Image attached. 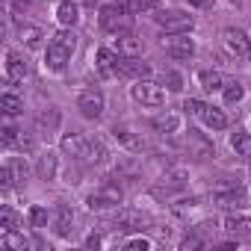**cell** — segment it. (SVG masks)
Listing matches in <instances>:
<instances>
[{
    "label": "cell",
    "instance_id": "obj_1",
    "mask_svg": "<svg viewBox=\"0 0 251 251\" xmlns=\"http://www.w3.org/2000/svg\"><path fill=\"white\" fill-rule=\"evenodd\" d=\"M74 50H77V33L74 30L62 27L59 33H53L50 42H48V48H45V65H48V71H56V74L65 71V65L71 62Z\"/></svg>",
    "mask_w": 251,
    "mask_h": 251
},
{
    "label": "cell",
    "instance_id": "obj_2",
    "mask_svg": "<svg viewBox=\"0 0 251 251\" xmlns=\"http://www.w3.org/2000/svg\"><path fill=\"white\" fill-rule=\"evenodd\" d=\"M121 198H124V192H121V186L112 180V177H106L89 198H86V204H89V210H98V213H103V210H112V207H118L121 204Z\"/></svg>",
    "mask_w": 251,
    "mask_h": 251
},
{
    "label": "cell",
    "instance_id": "obj_3",
    "mask_svg": "<svg viewBox=\"0 0 251 251\" xmlns=\"http://www.w3.org/2000/svg\"><path fill=\"white\" fill-rule=\"evenodd\" d=\"M154 21H157V27H160L163 33H169V36H175V33H189V30L195 27V18H192L189 12H183V9H166V12H157Z\"/></svg>",
    "mask_w": 251,
    "mask_h": 251
},
{
    "label": "cell",
    "instance_id": "obj_4",
    "mask_svg": "<svg viewBox=\"0 0 251 251\" xmlns=\"http://www.w3.org/2000/svg\"><path fill=\"white\" fill-rule=\"evenodd\" d=\"M183 109H189V112H195L210 130H225L227 127V115L219 109V106H213V103H204V100H195V98H189L186 103H183Z\"/></svg>",
    "mask_w": 251,
    "mask_h": 251
},
{
    "label": "cell",
    "instance_id": "obj_5",
    "mask_svg": "<svg viewBox=\"0 0 251 251\" xmlns=\"http://www.w3.org/2000/svg\"><path fill=\"white\" fill-rule=\"evenodd\" d=\"M130 98H133L136 103H142V106H163V103H166L163 86L154 83V80H148V77H142V80H136V83L130 86Z\"/></svg>",
    "mask_w": 251,
    "mask_h": 251
},
{
    "label": "cell",
    "instance_id": "obj_6",
    "mask_svg": "<svg viewBox=\"0 0 251 251\" xmlns=\"http://www.w3.org/2000/svg\"><path fill=\"white\" fill-rule=\"evenodd\" d=\"M222 48L227 50V56H233V59H251V39H248V33L245 30H239V27H227L225 33H222Z\"/></svg>",
    "mask_w": 251,
    "mask_h": 251
},
{
    "label": "cell",
    "instance_id": "obj_7",
    "mask_svg": "<svg viewBox=\"0 0 251 251\" xmlns=\"http://www.w3.org/2000/svg\"><path fill=\"white\" fill-rule=\"evenodd\" d=\"M103 106H106V98H103V92H100L98 86H89V89H83V92L77 95V109H80V115L89 118V121H98V118L103 115Z\"/></svg>",
    "mask_w": 251,
    "mask_h": 251
},
{
    "label": "cell",
    "instance_id": "obj_8",
    "mask_svg": "<svg viewBox=\"0 0 251 251\" xmlns=\"http://www.w3.org/2000/svg\"><path fill=\"white\" fill-rule=\"evenodd\" d=\"M98 21H100V27L106 30V33H127L130 30V15L124 12V9H118L115 3L112 6H100V15H98Z\"/></svg>",
    "mask_w": 251,
    "mask_h": 251
},
{
    "label": "cell",
    "instance_id": "obj_9",
    "mask_svg": "<svg viewBox=\"0 0 251 251\" xmlns=\"http://www.w3.org/2000/svg\"><path fill=\"white\" fill-rule=\"evenodd\" d=\"M112 50H115L118 56H124V59H139L142 50H145V45H142V39H136V36L127 30V33H115Z\"/></svg>",
    "mask_w": 251,
    "mask_h": 251
},
{
    "label": "cell",
    "instance_id": "obj_10",
    "mask_svg": "<svg viewBox=\"0 0 251 251\" xmlns=\"http://www.w3.org/2000/svg\"><path fill=\"white\" fill-rule=\"evenodd\" d=\"M163 48H166V53H169L172 59H192V56H195V42L189 39V33H175V36H169V39L163 42Z\"/></svg>",
    "mask_w": 251,
    "mask_h": 251
},
{
    "label": "cell",
    "instance_id": "obj_11",
    "mask_svg": "<svg viewBox=\"0 0 251 251\" xmlns=\"http://www.w3.org/2000/svg\"><path fill=\"white\" fill-rule=\"evenodd\" d=\"M112 139H115L124 151H133V154H139V151L145 148L142 133H136L130 124H115V127H112Z\"/></svg>",
    "mask_w": 251,
    "mask_h": 251
},
{
    "label": "cell",
    "instance_id": "obj_12",
    "mask_svg": "<svg viewBox=\"0 0 251 251\" xmlns=\"http://www.w3.org/2000/svg\"><path fill=\"white\" fill-rule=\"evenodd\" d=\"M92 142H95V139H89V136H83V133H65L62 142H59V148H62L65 154H71L74 160H89Z\"/></svg>",
    "mask_w": 251,
    "mask_h": 251
},
{
    "label": "cell",
    "instance_id": "obj_13",
    "mask_svg": "<svg viewBox=\"0 0 251 251\" xmlns=\"http://www.w3.org/2000/svg\"><path fill=\"white\" fill-rule=\"evenodd\" d=\"M30 74V62L18 50H6V80L9 83H24Z\"/></svg>",
    "mask_w": 251,
    "mask_h": 251
},
{
    "label": "cell",
    "instance_id": "obj_14",
    "mask_svg": "<svg viewBox=\"0 0 251 251\" xmlns=\"http://www.w3.org/2000/svg\"><path fill=\"white\" fill-rule=\"evenodd\" d=\"M186 189V172L183 169H172L163 175V180L154 186V195H175V192H183Z\"/></svg>",
    "mask_w": 251,
    "mask_h": 251
},
{
    "label": "cell",
    "instance_id": "obj_15",
    "mask_svg": "<svg viewBox=\"0 0 251 251\" xmlns=\"http://www.w3.org/2000/svg\"><path fill=\"white\" fill-rule=\"evenodd\" d=\"M213 204H219L225 210H239V207H245V189L242 186H222L213 192Z\"/></svg>",
    "mask_w": 251,
    "mask_h": 251
},
{
    "label": "cell",
    "instance_id": "obj_16",
    "mask_svg": "<svg viewBox=\"0 0 251 251\" xmlns=\"http://www.w3.org/2000/svg\"><path fill=\"white\" fill-rule=\"evenodd\" d=\"M53 233L56 236H71V230H74V210L68 207V204H56V210H53Z\"/></svg>",
    "mask_w": 251,
    "mask_h": 251
},
{
    "label": "cell",
    "instance_id": "obj_17",
    "mask_svg": "<svg viewBox=\"0 0 251 251\" xmlns=\"http://www.w3.org/2000/svg\"><path fill=\"white\" fill-rule=\"evenodd\" d=\"M118 53L115 50H109V48H98V53H95V65H98V71L103 74V77H115L118 74Z\"/></svg>",
    "mask_w": 251,
    "mask_h": 251
},
{
    "label": "cell",
    "instance_id": "obj_18",
    "mask_svg": "<svg viewBox=\"0 0 251 251\" xmlns=\"http://www.w3.org/2000/svg\"><path fill=\"white\" fill-rule=\"evenodd\" d=\"M0 248H3V251H27L30 239L18 227H9V230H0Z\"/></svg>",
    "mask_w": 251,
    "mask_h": 251
},
{
    "label": "cell",
    "instance_id": "obj_19",
    "mask_svg": "<svg viewBox=\"0 0 251 251\" xmlns=\"http://www.w3.org/2000/svg\"><path fill=\"white\" fill-rule=\"evenodd\" d=\"M189 157H195V160H210V157H216L213 142H207L204 133H198V130H189Z\"/></svg>",
    "mask_w": 251,
    "mask_h": 251
},
{
    "label": "cell",
    "instance_id": "obj_20",
    "mask_svg": "<svg viewBox=\"0 0 251 251\" xmlns=\"http://www.w3.org/2000/svg\"><path fill=\"white\" fill-rule=\"evenodd\" d=\"M56 21L62 24V27H77L80 24V6L74 3V0H62V3L56 6Z\"/></svg>",
    "mask_w": 251,
    "mask_h": 251
},
{
    "label": "cell",
    "instance_id": "obj_21",
    "mask_svg": "<svg viewBox=\"0 0 251 251\" xmlns=\"http://www.w3.org/2000/svg\"><path fill=\"white\" fill-rule=\"evenodd\" d=\"M118 74L121 77H136V80H142V77H148L151 74V65L148 62H136V59H118Z\"/></svg>",
    "mask_w": 251,
    "mask_h": 251
},
{
    "label": "cell",
    "instance_id": "obj_22",
    "mask_svg": "<svg viewBox=\"0 0 251 251\" xmlns=\"http://www.w3.org/2000/svg\"><path fill=\"white\" fill-rule=\"evenodd\" d=\"M59 121H62V115H59V109H56V106L42 109V112H39V118H36V124H39V130H42V133H53V130L59 127Z\"/></svg>",
    "mask_w": 251,
    "mask_h": 251
},
{
    "label": "cell",
    "instance_id": "obj_23",
    "mask_svg": "<svg viewBox=\"0 0 251 251\" xmlns=\"http://www.w3.org/2000/svg\"><path fill=\"white\" fill-rule=\"evenodd\" d=\"M151 127H154L157 133H177V130H180V115H177V112L157 115V118L151 121Z\"/></svg>",
    "mask_w": 251,
    "mask_h": 251
},
{
    "label": "cell",
    "instance_id": "obj_24",
    "mask_svg": "<svg viewBox=\"0 0 251 251\" xmlns=\"http://www.w3.org/2000/svg\"><path fill=\"white\" fill-rule=\"evenodd\" d=\"M230 148H233V154H236V157L251 160V133H245V130L230 133Z\"/></svg>",
    "mask_w": 251,
    "mask_h": 251
},
{
    "label": "cell",
    "instance_id": "obj_25",
    "mask_svg": "<svg viewBox=\"0 0 251 251\" xmlns=\"http://www.w3.org/2000/svg\"><path fill=\"white\" fill-rule=\"evenodd\" d=\"M36 175H39L42 180H53V177H56V154H53V151H48V154L39 157Z\"/></svg>",
    "mask_w": 251,
    "mask_h": 251
},
{
    "label": "cell",
    "instance_id": "obj_26",
    "mask_svg": "<svg viewBox=\"0 0 251 251\" xmlns=\"http://www.w3.org/2000/svg\"><path fill=\"white\" fill-rule=\"evenodd\" d=\"M198 83H201L204 92H222L225 89V77L219 71H201L198 74Z\"/></svg>",
    "mask_w": 251,
    "mask_h": 251
},
{
    "label": "cell",
    "instance_id": "obj_27",
    "mask_svg": "<svg viewBox=\"0 0 251 251\" xmlns=\"http://www.w3.org/2000/svg\"><path fill=\"white\" fill-rule=\"evenodd\" d=\"M0 109H3V115L6 118H15L21 109H24V100L18 98V95H12V92H6L3 98H0Z\"/></svg>",
    "mask_w": 251,
    "mask_h": 251
},
{
    "label": "cell",
    "instance_id": "obj_28",
    "mask_svg": "<svg viewBox=\"0 0 251 251\" xmlns=\"http://www.w3.org/2000/svg\"><path fill=\"white\" fill-rule=\"evenodd\" d=\"M27 222H30V227H48V222H50V213H48V207H42V204H36V207H30V213H27Z\"/></svg>",
    "mask_w": 251,
    "mask_h": 251
},
{
    "label": "cell",
    "instance_id": "obj_29",
    "mask_svg": "<svg viewBox=\"0 0 251 251\" xmlns=\"http://www.w3.org/2000/svg\"><path fill=\"white\" fill-rule=\"evenodd\" d=\"M222 98H225V103H239V100L245 98V89H242V83H236V80H227V83H225V89H222Z\"/></svg>",
    "mask_w": 251,
    "mask_h": 251
},
{
    "label": "cell",
    "instance_id": "obj_30",
    "mask_svg": "<svg viewBox=\"0 0 251 251\" xmlns=\"http://www.w3.org/2000/svg\"><path fill=\"white\" fill-rule=\"evenodd\" d=\"M115 6L124 9L127 15H136V12H145L154 6V0H115Z\"/></svg>",
    "mask_w": 251,
    "mask_h": 251
},
{
    "label": "cell",
    "instance_id": "obj_31",
    "mask_svg": "<svg viewBox=\"0 0 251 251\" xmlns=\"http://www.w3.org/2000/svg\"><path fill=\"white\" fill-rule=\"evenodd\" d=\"M9 227H21V219L9 204H3L0 207V230H9Z\"/></svg>",
    "mask_w": 251,
    "mask_h": 251
},
{
    "label": "cell",
    "instance_id": "obj_32",
    "mask_svg": "<svg viewBox=\"0 0 251 251\" xmlns=\"http://www.w3.org/2000/svg\"><path fill=\"white\" fill-rule=\"evenodd\" d=\"M227 230L239 233V236H251V219H236V216H227Z\"/></svg>",
    "mask_w": 251,
    "mask_h": 251
},
{
    "label": "cell",
    "instance_id": "obj_33",
    "mask_svg": "<svg viewBox=\"0 0 251 251\" xmlns=\"http://www.w3.org/2000/svg\"><path fill=\"white\" fill-rule=\"evenodd\" d=\"M163 86H166L169 92H180V89H183V77L169 68V71H163Z\"/></svg>",
    "mask_w": 251,
    "mask_h": 251
},
{
    "label": "cell",
    "instance_id": "obj_34",
    "mask_svg": "<svg viewBox=\"0 0 251 251\" xmlns=\"http://www.w3.org/2000/svg\"><path fill=\"white\" fill-rule=\"evenodd\" d=\"M21 39L27 42V48H36V45L42 42V30H39V27H24V30H21Z\"/></svg>",
    "mask_w": 251,
    "mask_h": 251
},
{
    "label": "cell",
    "instance_id": "obj_35",
    "mask_svg": "<svg viewBox=\"0 0 251 251\" xmlns=\"http://www.w3.org/2000/svg\"><path fill=\"white\" fill-rule=\"evenodd\" d=\"M124 248H127V251H148L151 248V239L148 236H133V239L124 242Z\"/></svg>",
    "mask_w": 251,
    "mask_h": 251
},
{
    "label": "cell",
    "instance_id": "obj_36",
    "mask_svg": "<svg viewBox=\"0 0 251 251\" xmlns=\"http://www.w3.org/2000/svg\"><path fill=\"white\" fill-rule=\"evenodd\" d=\"M103 157H106V148H103V142H100V139H95V142H92V151H89V160H86V163H103Z\"/></svg>",
    "mask_w": 251,
    "mask_h": 251
},
{
    "label": "cell",
    "instance_id": "obj_37",
    "mask_svg": "<svg viewBox=\"0 0 251 251\" xmlns=\"http://www.w3.org/2000/svg\"><path fill=\"white\" fill-rule=\"evenodd\" d=\"M15 183V172H12V163H3V169H0V186L9 189Z\"/></svg>",
    "mask_w": 251,
    "mask_h": 251
},
{
    "label": "cell",
    "instance_id": "obj_38",
    "mask_svg": "<svg viewBox=\"0 0 251 251\" xmlns=\"http://www.w3.org/2000/svg\"><path fill=\"white\" fill-rule=\"evenodd\" d=\"M18 142V127L15 124H3V145H15Z\"/></svg>",
    "mask_w": 251,
    "mask_h": 251
},
{
    "label": "cell",
    "instance_id": "obj_39",
    "mask_svg": "<svg viewBox=\"0 0 251 251\" xmlns=\"http://www.w3.org/2000/svg\"><path fill=\"white\" fill-rule=\"evenodd\" d=\"M186 3H189L192 9H210V6H213V0H186Z\"/></svg>",
    "mask_w": 251,
    "mask_h": 251
},
{
    "label": "cell",
    "instance_id": "obj_40",
    "mask_svg": "<svg viewBox=\"0 0 251 251\" xmlns=\"http://www.w3.org/2000/svg\"><path fill=\"white\" fill-rule=\"evenodd\" d=\"M98 245H100V236H95V233H92V236L86 239V248H98Z\"/></svg>",
    "mask_w": 251,
    "mask_h": 251
},
{
    "label": "cell",
    "instance_id": "obj_41",
    "mask_svg": "<svg viewBox=\"0 0 251 251\" xmlns=\"http://www.w3.org/2000/svg\"><path fill=\"white\" fill-rule=\"evenodd\" d=\"M198 245H201V242H198L195 236H186V239H183V248H198Z\"/></svg>",
    "mask_w": 251,
    "mask_h": 251
}]
</instances>
